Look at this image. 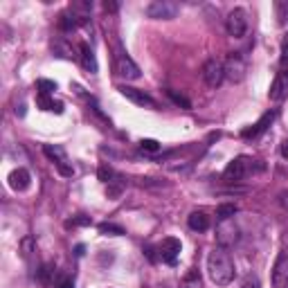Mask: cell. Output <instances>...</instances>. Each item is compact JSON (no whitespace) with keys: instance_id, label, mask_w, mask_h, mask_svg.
<instances>
[{"instance_id":"32","label":"cell","mask_w":288,"mask_h":288,"mask_svg":"<svg viewBox=\"0 0 288 288\" xmlns=\"http://www.w3.org/2000/svg\"><path fill=\"white\" fill-rule=\"evenodd\" d=\"M288 63V43H284V48H281V66Z\"/></svg>"},{"instance_id":"2","label":"cell","mask_w":288,"mask_h":288,"mask_svg":"<svg viewBox=\"0 0 288 288\" xmlns=\"http://www.w3.org/2000/svg\"><path fill=\"white\" fill-rule=\"evenodd\" d=\"M178 12H180V5L174 0H153L146 7V16L153 20H171L178 16Z\"/></svg>"},{"instance_id":"5","label":"cell","mask_w":288,"mask_h":288,"mask_svg":"<svg viewBox=\"0 0 288 288\" xmlns=\"http://www.w3.org/2000/svg\"><path fill=\"white\" fill-rule=\"evenodd\" d=\"M203 79L209 88H218L225 79V63L218 59H207L203 66Z\"/></svg>"},{"instance_id":"27","label":"cell","mask_w":288,"mask_h":288,"mask_svg":"<svg viewBox=\"0 0 288 288\" xmlns=\"http://www.w3.org/2000/svg\"><path fill=\"white\" fill-rule=\"evenodd\" d=\"M140 149L146 151V153H158L160 142H158V140H142V142H140Z\"/></svg>"},{"instance_id":"25","label":"cell","mask_w":288,"mask_h":288,"mask_svg":"<svg viewBox=\"0 0 288 288\" xmlns=\"http://www.w3.org/2000/svg\"><path fill=\"white\" fill-rule=\"evenodd\" d=\"M99 232H102V234H115V237H122L124 230L119 228V225H115V223H102V225H99Z\"/></svg>"},{"instance_id":"19","label":"cell","mask_w":288,"mask_h":288,"mask_svg":"<svg viewBox=\"0 0 288 288\" xmlns=\"http://www.w3.org/2000/svg\"><path fill=\"white\" fill-rule=\"evenodd\" d=\"M79 25H81L79 18H77L72 12H63V14L59 16V27L63 29V32H72V29H77Z\"/></svg>"},{"instance_id":"8","label":"cell","mask_w":288,"mask_h":288,"mask_svg":"<svg viewBox=\"0 0 288 288\" xmlns=\"http://www.w3.org/2000/svg\"><path fill=\"white\" fill-rule=\"evenodd\" d=\"M248 171H250V160L243 158V155H239V158H234L228 167H225L223 178L228 182H237V180H241V178H245Z\"/></svg>"},{"instance_id":"10","label":"cell","mask_w":288,"mask_h":288,"mask_svg":"<svg viewBox=\"0 0 288 288\" xmlns=\"http://www.w3.org/2000/svg\"><path fill=\"white\" fill-rule=\"evenodd\" d=\"M180 241L174 239V237H167L165 241L160 243V259L165 261V264H169V266H176V261H178V254H180Z\"/></svg>"},{"instance_id":"28","label":"cell","mask_w":288,"mask_h":288,"mask_svg":"<svg viewBox=\"0 0 288 288\" xmlns=\"http://www.w3.org/2000/svg\"><path fill=\"white\" fill-rule=\"evenodd\" d=\"M54 272H56V268H54V266H52V264H45L43 268L39 270V277H41V281H43V284H50V277L54 275Z\"/></svg>"},{"instance_id":"36","label":"cell","mask_w":288,"mask_h":288,"mask_svg":"<svg viewBox=\"0 0 288 288\" xmlns=\"http://www.w3.org/2000/svg\"><path fill=\"white\" fill-rule=\"evenodd\" d=\"M281 155H284V158L288 160V140H286L284 144H281Z\"/></svg>"},{"instance_id":"6","label":"cell","mask_w":288,"mask_h":288,"mask_svg":"<svg viewBox=\"0 0 288 288\" xmlns=\"http://www.w3.org/2000/svg\"><path fill=\"white\" fill-rule=\"evenodd\" d=\"M272 288H288V250H281L272 266Z\"/></svg>"},{"instance_id":"34","label":"cell","mask_w":288,"mask_h":288,"mask_svg":"<svg viewBox=\"0 0 288 288\" xmlns=\"http://www.w3.org/2000/svg\"><path fill=\"white\" fill-rule=\"evenodd\" d=\"M56 288H75V281H72V279H63Z\"/></svg>"},{"instance_id":"30","label":"cell","mask_w":288,"mask_h":288,"mask_svg":"<svg viewBox=\"0 0 288 288\" xmlns=\"http://www.w3.org/2000/svg\"><path fill=\"white\" fill-rule=\"evenodd\" d=\"M66 225L68 228H72V225H90V216H77V218H72V221H68Z\"/></svg>"},{"instance_id":"7","label":"cell","mask_w":288,"mask_h":288,"mask_svg":"<svg viewBox=\"0 0 288 288\" xmlns=\"http://www.w3.org/2000/svg\"><path fill=\"white\" fill-rule=\"evenodd\" d=\"M245 70H248V66H245L243 56H241L239 52H230L228 61H225V77H228L230 81L239 83L245 77Z\"/></svg>"},{"instance_id":"35","label":"cell","mask_w":288,"mask_h":288,"mask_svg":"<svg viewBox=\"0 0 288 288\" xmlns=\"http://www.w3.org/2000/svg\"><path fill=\"white\" fill-rule=\"evenodd\" d=\"M279 198H281V205L288 209V191H281V196H279Z\"/></svg>"},{"instance_id":"13","label":"cell","mask_w":288,"mask_h":288,"mask_svg":"<svg viewBox=\"0 0 288 288\" xmlns=\"http://www.w3.org/2000/svg\"><path fill=\"white\" fill-rule=\"evenodd\" d=\"M29 171L23 169V167H18V169H14L12 174H9V187H12L14 191H25L29 187Z\"/></svg>"},{"instance_id":"24","label":"cell","mask_w":288,"mask_h":288,"mask_svg":"<svg viewBox=\"0 0 288 288\" xmlns=\"http://www.w3.org/2000/svg\"><path fill=\"white\" fill-rule=\"evenodd\" d=\"M167 95H169V99L176 104V106H182V108H191V102L187 99L185 95H178L176 90H167Z\"/></svg>"},{"instance_id":"16","label":"cell","mask_w":288,"mask_h":288,"mask_svg":"<svg viewBox=\"0 0 288 288\" xmlns=\"http://www.w3.org/2000/svg\"><path fill=\"white\" fill-rule=\"evenodd\" d=\"M187 223H189V228L194 232H205L209 228V216L205 212H191L189 218H187Z\"/></svg>"},{"instance_id":"21","label":"cell","mask_w":288,"mask_h":288,"mask_svg":"<svg viewBox=\"0 0 288 288\" xmlns=\"http://www.w3.org/2000/svg\"><path fill=\"white\" fill-rule=\"evenodd\" d=\"M237 212H239V207L234 205V203H223V205L216 207V216L221 218V221H230Z\"/></svg>"},{"instance_id":"11","label":"cell","mask_w":288,"mask_h":288,"mask_svg":"<svg viewBox=\"0 0 288 288\" xmlns=\"http://www.w3.org/2000/svg\"><path fill=\"white\" fill-rule=\"evenodd\" d=\"M216 241L221 248H228V245H234L239 241V230L234 223H228V221H221L216 230Z\"/></svg>"},{"instance_id":"22","label":"cell","mask_w":288,"mask_h":288,"mask_svg":"<svg viewBox=\"0 0 288 288\" xmlns=\"http://www.w3.org/2000/svg\"><path fill=\"white\" fill-rule=\"evenodd\" d=\"M97 176H99V180H102V182H106V185H111V182L117 180V174H115V171H113L108 165H102V167H99Z\"/></svg>"},{"instance_id":"3","label":"cell","mask_w":288,"mask_h":288,"mask_svg":"<svg viewBox=\"0 0 288 288\" xmlns=\"http://www.w3.org/2000/svg\"><path fill=\"white\" fill-rule=\"evenodd\" d=\"M225 27H228V34L234 36V39L245 36V32H248V14H245V9L234 7L225 18Z\"/></svg>"},{"instance_id":"17","label":"cell","mask_w":288,"mask_h":288,"mask_svg":"<svg viewBox=\"0 0 288 288\" xmlns=\"http://www.w3.org/2000/svg\"><path fill=\"white\" fill-rule=\"evenodd\" d=\"M36 104H39L43 111H50V113H56V115L63 113V104H61V102H54V99H50L48 95H43V92H39V97H36Z\"/></svg>"},{"instance_id":"23","label":"cell","mask_w":288,"mask_h":288,"mask_svg":"<svg viewBox=\"0 0 288 288\" xmlns=\"http://www.w3.org/2000/svg\"><path fill=\"white\" fill-rule=\"evenodd\" d=\"M275 9H277V18H279V25H284L286 18H288V0H277V3H275Z\"/></svg>"},{"instance_id":"33","label":"cell","mask_w":288,"mask_h":288,"mask_svg":"<svg viewBox=\"0 0 288 288\" xmlns=\"http://www.w3.org/2000/svg\"><path fill=\"white\" fill-rule=\"evenodd\" d=\"M104 9H106V12H117V3H104Z\"/></svg>"},{"instance_id":"15","label":"cell","mask_w":288,"mask_h":288,"mask_svg":"<svg viewBox=\"0 0 288 288\" xmlns=\"http://www.w3.org/2000/svg\"><path fill=\"white\" fill-rule=\"evenodd\" d=\"M79 52H81V66L86 68L90 75H95L97 72V59H95V52H92V48L88 43H81L79 45Z\"/></svg>"},{"instance_id":"31","label":"cell","mask_w":288,"mask_h":288,"mask_svg":"<svg viewBox=\"0 0 288 288\" xmlns=\"http://www.w3.org/2000/svg\"><path fill=\"white\" fill-rule=\"evenodd\" d=\"M241 288H259V281H257V277H248Z\"/></svg>"},{"instance_id":"12","label":"cell","mask_w":288,"mask_h":288,"mask_svg":"<svg viewBox=\"0 0 288 288\" xmlns=\"http://www.w3.org/2000/svg\"><path fill=\"white\" fill-rule=\"evenodd\" d=\"M119 92H122L124 97L129 99V102H133V104H138V106H146V108H155V102L151 99L149 95H146L144 90H138V88H133V86H119L117 88Z\"/></svg>"},{"instance_id":"37","label":"cell","mask_w":288,"mask_h":288,"mask_svg":"<svg viewBox=\"0 0 288 288\" xmlns=\"http://www.w3.org/2000/svg\"><path fill=\"white\" fill-rule=\"evenodd\" d=\"M16 115H20V117H23V115H25V106H18V108H16Z\"/></svg>"},{"instance_id":"1","label":"cell","mask_w":288,"mask_h":288,"mask_svg":"<svg viewBox=\"0 0 288 288\" xmlns=\"http://www.w3.org/2000/svg\"><path fill=\"white\" fill-rule=\"evenodd\" d=\"M207 272L209 279L216 286H230L234 281V261L225 248H214L207 257Z\"/></svg>"},{"instance_id":"20","label":"cell","mask_w":288,"mask_h":288,"mask_svg":"<svg viewBox=\"0 0 288 288\" xmlns=\"http://www.w3.org/2000/svg\"><path fill=\"white\" fill-rule=\"evenodd\" d=\"M52 52H54L56 56H61V59H72V56H75V54H72V48L66 43L63 39H54V41H52Z\"/></svg>"},{"instance_id":"18","label":"cell","mask_w":288,"mask_h":288,"mask_svg":"<svg viewBox=\"0 0 288 288\" xmlns=\"http://www.w3.org/2000/svg\"><path fill=\"white\" fill-rule=\"evenodd\" d=\"M43 153L48 155V158H50L52 162H54L56 167L63 165V162H68V158H66V151L61 149V146H56V144H54V146H52V144H45V146H43Z\"/></svg>"},{"instance_id":"26","label":"cell","mask_w":288,"mask_h":288,"mask_svg":"<svg viewBox=\"0 0 288 288\" xmlns=\"http://www.w3.org/2000/svg\"><path fill=\"white\" fill-rule=\"evenodd\" d=\"M36 88H39L43 95H50V92L56 90V83L50 81V79H39V81H36Z\"/></svg>"},{"instance_id":"14","label":"cell","mask_w":288,"mask_h":288,"mask_svg":"<svg viewBox=\"0 0 288 288\" xmlns=\"http://www.w3.org/2000/svg\"><path fill=\"white\" fill-rule=\"evenodd\" d=\"M272 119H275V113H272V111L270 113H264V115H261V119L254 124L252 129H245L243 131V138H257V135H261L272 124Z\"/></svg>"},{"instance_id":"4","label":"cell","mask_w":288,"mask_h":288,"mask_svg":"<svg viewBox=\"0 0 288 288\" xmlns=\"http://www.w3.org/2000/svg\"><path fill=\"white\" fill-rule=\"evenodd\" d=\"M115 70H117V75L122 77V79L126 81H135L142 77V72H140V66L135 63L133 59L126 54V52L119 50L117 52V59H115Z\"/></svg>"},{"instance_id":"29","label":"cell","mask_w":288,"mask_h":288,"mask_svg":"<svg viewBox=\"0 0 288 288\" xmlns=\"http://www.w3.org/2000/svg\"><path fill=\"white\" fill-rule=\"evenodd\" d=\"M20 248H23V257H27V259H29V254L36 252V250H34V239H32V237L23 239V243H20Z\"/></svg>"},{"instance_id":"9","label":"cell","mask_w":288,"mask_h":288,"mask_svg":"<svg viewBox=\"0 0 288 288\" xmlns=\"http://www.w3.org/2000/svg\"><path fill=\"white\" fill-rule=\"evenodd\" d=\"M268 95H270L272 102H281V99L288 95V68L286 66L279 68V72H277L275 81H272Z\"/></svg>"}]
</instances>
